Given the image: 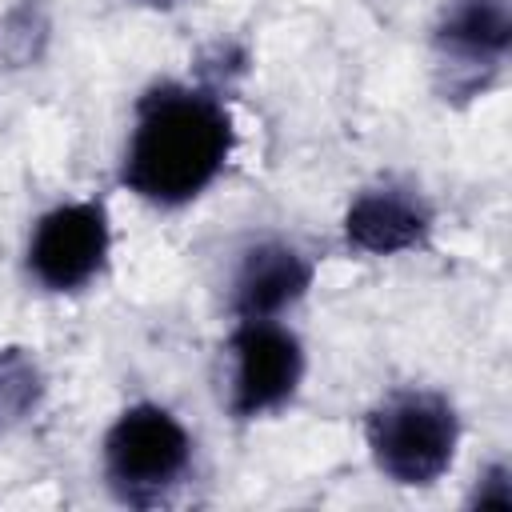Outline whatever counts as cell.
Here are the masks:
<instances>
[{
  "label": "cell",
  "mask_w": 512,
  "mask_h": 512,
  "mask_svg": "<svg viewBox=\"0 0 512 512\" xmlns=\"http://www.w3.org/2000/svg\"><path fill=\"white\" fill-rule=\"evenodd\" d=\"M432 228H436V208L408 180H380L360 188L340 216V236L360 256L420 252L432 240Z\"/></svg>",
  "instance_id": "obj_8"
},
{
  "label": "cell",
  "mask_w": 512,
  "mask_h": 512,
  "mask_svg": "<svg viewBox=\"0 0 512 512\" xmlns=\"http://www.w3.org/2000/svg\"><path fill=\"white\" fill-rule=\"evenodd\" d=\"M308 372V352L288 320H232L224 340V408L252 424L284 412Z\"/></svg>",
  "instance_id": "obj_4"
},
{
  "label": "cell",
  "mask_w": 512,
  "mask_h": 512,
  "mask_svg": "<svg viewBox=\"0 0 512 512\" xmlns=\"http://www.w3.org/2000/svg\"><path fill=\"white\" fill-rule=\"evenodd\" d=\"M460 440V408L440 388L400 384L384 392L364 416L368 460L396 488H432L444 480L456 464Z\"/></svg>",
  "instance_id": "obj_2"
},
{
  "label": "cell",
  "mask_w": 512,
  "mask_h": 512,
  "mask_svg": "<svg viewBox=\"0 0 512 512\" xmlns=\"http://www.w3.org/2000/svg\"><path fill=\"white\" fill-rule=\"evenodd\" d=\"M196 436L160 400H136L100 436V476L116 504L160 508L192 476Z\"/></svg>",
  "instance_id": "obj_3"
},
{
  "label": "cell",
  "mask_w": 512,
  "mask_h": 512,
  "mask_svg": "<svg viewBox=\"0 0 512 512\" xmlns=\"http://www.w3.org/2000/svg\"><path fill=\"white\" fill-rule=\"evenodd\" d=\"M112 212L100 196L60 200L44 208L24 240V272L52 296L92 288L112 264Z\"/></svg>",
  "instance_id": "obj_5"
},
{
  "label": "cell",
  "mask_w": 512,
  "mask_h": 512,
  "mask_svg": "<svg viewBox=\"0 0 512 512\" xmlns=\"http://www.w3.org/2000/svg\"><path fill=\"white\" fill-rule=\"evenodd\" d=\"M48 396V376L32 348L0 344V436L28 424Z\"/></svg>",
  "instance_id": "obj_9"
},
{
  "label": "cell",
  "mask_w": 512,
  "mask_h": 512,
  "mask_svg": "<svg viewBox=\"0 0 512 512\" xmlns=\"http://www.w3.org/2000/svg\"><path fill=\"white\" fill-rule=\"evenodd\" d=\"M468 508H492V512L512 508V468L504 460H492L480 468V476L468 492Z\"/></svg>",
  "instance_id": "obj_10"
},
{
  "label": "cell",
  "mask_w": 512,
  "mask_h": 512,
  "mask_svg": "<svg viewBox=\"0 0 512 512\" xmlns=\"http://www.w3.org/2000/svg\"><path fill=\"white\" fill-rule=\"evenodd\" d=\"M512 52L508 0H444L432 20V68L444 100L484 96Z\"/></svg>",
  "instance_id": "obj_6"
},
{
  "label": "cell",
  "mask_w": 512,
  "mask_h": 512,
  "mask_svg": "<svg viewBox=\"0 0 512 512\" xmlns=\"http://www.w3.org/2000/svg\"><path fill=\"white\" fill-rule=\"evenodd\" d=\"M236 152V116L212 84L156 80L132 104L116 180L136 200L176 212L200 200Z\"/></svg>",
  "instance_id": "obj_1"
},
{
  "label": "cell",
  "mask_w": 512,
  "mask_h": 512,
  "mask_svg": "<svg viewBox=\"0 0 512 512\" xmlns=\"http://www.w3.org/2000/svg\"><path fill=\"white\" fill-rule=\"evenodd\" d=\"M316 284V260L284 240L260 236L236 252L228 272V316L232 320H284Z\"/></svg>",
  "instance_id": "obj_7"
}]
</instances>
